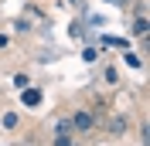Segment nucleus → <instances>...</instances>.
I'll use <instances>...</instances> for the list:
<instances>
[{"instance_id": "423d86ee", "label": "nucleus", "mask_w": 150, "mask_h": 146, "mask_svg": "<svg viewBox=\"0 0 150 146\" xmlns=\"http://www.w3.org/2000/svg\"><path fill=\"white\" fill-rule=\"evenodd\" d=\"M126 129V119H112V133H123Z\"/></svg>"}, {"instance_id": "f257e3e1", "label": "nucleus", "mask_w": 150, "mask_h": 146, "mask_svg": "<svg viewBox=\"0 0 150 146\" xmlns=\"http://www.w3.org/2000/svg\"><path fill=\"white\" fill-rule=\"evenodd\" d=\"M92 126H96L92 112H75V116H72V129H79V133H89Z\"/></svg>"}, {"instance_id": "6e6552de", "label": "nucleus", "mask_w": 150, "mask_h": 146, "mask_svg": "<svg viewBox=\"0 0 150 146\" xmlns=\"http://www.w3.org/2000/svg\"><path fill=\"white\" fill-rule=\"evenodd\" d=\"M106 4H116V7H123V4H126V0H106Z\"/></svg>"}, {"instance_id": "f03ea898", "label": "nucleus", "mask_w": 150, "mask_h": 146, "mask_svg": "<svg viewBox=\"0 0 150 146\" xmlns=\"http://www.w3.org/2000/svg\"><path fill=\"white\" fill-rule=\"evenodd\" d=\"M38 102H41V92H38V88H28V92H24V105H38Z\"/></svg>"}, {"instance_id": "20e7f679", "label": "nucleus", "mask_w": 150, "mask_h": 146, "mask_svg": "<svg viewBox=\"0 0 150 146\" xmlns=\"http://www.w3.org/2000/svg\"><path fill=\"white\" fill-rule=\"evenodd\" d=\"M55 133H58V136H72V119H62Z\"/></svg>"}, {"instance_id": "39448f33", "label": "nucleus", "mask_w": 150, "mask_h": 146, "mask_svg": "<svg viewBox=\"0 0 150 146\" xmlns=\"http://www.w3.org/2000/svg\"><path fill=\"white\" fill-rule=\"evenodd\" d=\"M4 126L14 129V126H17V116H14V112H7V116H4Z\"/></svg>"}, {"instance_id": "7ed1b4c3", "label": "nucleus", "mask_w": 150, "mask_h": 146, "mask_svg": "<svg viewBox=\"0 0 150 146\" xmlns=\"http://www.w3.org/2000/svg\"><path fill=\"white\" fill-rule=\"evenodd\" d=\"M133 34H137V37H147V17H137V24H133Z\"/></svg>"}, {"instance_id": "0eeeda50", "label": "nucleus", "mask_w": 150, "mask_h": 146, "mask_svg": "<svg viewBox=\"0 0 150 146\" xmlns=\"http://www.w3.org/2000/svg\"><path fill=\"white\" fill-rule=\"evenodd\" d=\"M55 146H72V139L68 136H55Z\"/></svg>"}]
</instances>
